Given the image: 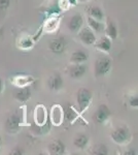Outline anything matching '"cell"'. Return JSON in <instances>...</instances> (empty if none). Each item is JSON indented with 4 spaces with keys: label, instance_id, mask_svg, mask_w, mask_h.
Segmentation results:
<instances>
[{
    "label": "cell",
    "instance_id": "cell-11",
    "mask_svg": "<svg viewBox=\"0 0 138 155\" xmlns=\"http://www.w3.org/2000/svg\"><path fill=\"white\" fill-rule=\"evenodd\" d=\"M30 97H31V91H30L28 86L19 87V88L14 91V98L21 102L27 101Z\"/></svg>",
    "mask_w": 138,
    "mask_h": 155
},
{
    "label": "cell",
    "instance_id": "cell-19",
    "mask_svg": "<svg viewBox=\"0 0 138 155\" xmlns=\"http://www.w3.org/2000/svg\"><path fill=\"white\" fill-rule=\"evenodd\" d=\"M88 24H89V27L93 30V31L101 32L104 30V25L102 24V22L93 19L91 17H88Z\"/></svg>",
    "mask_w": 138,
    "mask_h": 155
},
{
    "label": "cell",
    "instance_id": "cell-12",
    "mask_svg": "<svg viewBox=\"0 0 138 155\" xmlns=\"http://www.w3.org/2000/svg\"><path fill=\"white\" fill-rule=\"evenodd\" d=\"M63 84H64L63 79L58 74H53V76H51L49 78V81H47L49 87L52 90H55V91L61 89L62 87H63Z\"/></svg>",
    "mask_w": 138,
    "mask_h": 155
},
{
    "label": "cell",
    "instance_id": "cell-27",
    "mask_svg": "<svg viewBox=\"0 0 138 155\" xmlns=\"http://www.w3.org/2000/svg\"><path fill=\"white\" fill-rule=\"evenodd\" d=\"M2 90H3V81H2V79L0 78V93L2 92Z\"/></svg>",
    "mask_w": 138,
    "mask_h": 155
},
{
    "label": "cell",
    "instance_id": "cell-15",
    "mask_svg": "<svg viewBox=\"0 0 138 155\" xmlns=\"http://www.w3.org/2000/svg\"><path fill=\"white\" fill-rule=\"evenodd\" d=\"M89 56H88L87 53H85L84 51H74L73 53L71 54V57H70V61L73 64H79V63H84L86 62Z\"/></svg>",
    "mask_w": 138,
    "mask_h": 155
},
{
    "label": "cell",
    "instance_id": "cell-20",
    "mask_svg": "<svg viewBox=\"0 0 138 155\" xmlns=\"http://www.w3.org/2000/svg\"><path fill=\"white\" fill-rule=\"evenodd\" d=\"M62 111L60 109L59 106H55L53 107V111H52V120L54 122V124L56 125H59L62 122Z\"/></svg>",
    "mask_w": 138,
    "mask_h": 155
},
{
    "label": "cell",
    "instance_id": "cell-16",
    "mask_svg": "<svg viewBox=\"0 0 138 155\" xmlns=\"http://www.w3.org/2000/svg\"><path fill=\"white\" fill-rule=\"evenodd\" d=\"M105 34H106L107 37H109L110 39H115L117 37V28L115 26V24L111 20H107V24H106V27H105Z\"/></svg>",
    "mask_w": 138,
    "mask_h": 155
},
{
    "label": "cell",
    "instance_id": "cell-25",
    "mask_svg": "<svg viewBox=\"0 0 138 155\" xmlns=\"http://www.w3.org/2000/svg\"><path fill=\"white\" fill-rule=\"evenodd\" d=\"M11 154H18V155H21V154H23V152H22V149L21 148H16V149H14L12 150V152H11Z\"/></svg>",
    "mask_w": 138,
    "mask_h": 155
},
{
    "label": "cell",
    "instance_id": "cell-6",
    "mask_svg": "<svg viewBox=\"0 0 138 155\" xmlns=\"http://www.w3.org/2000/svg\"><path fill=\"white\" fill-rule=\"evenodd\" d=\"M65 48H66V41L63 37L62 38L57 37V38L52 39L49 44V49L55 54H62L65 51Z\"/></svg>",
    "mask_w": 138,
    "mask_h": 155
},
{
    "label": "cell",
    "instance_id": "cell-3",
    "mask_svg": "<svg viewBox=\"0 0 138 155\" xmlns=\"http://www.w3.org/2000/svg\"><path fill=\"white\" fill-rule=\"evenodd\" d=\"M111 68V60L108 57H99L94 64V72L96 77H102Z\"/></svg>",
    "mask_w": 138,
    "mask_h": 155
},
{
    "label": "cell",
    "instance_id": "cell-22",
    "mask_svg": "<svg viewBox=\"0 0 138 155\" xmlns=\"http://www.w3.org/2000/svg\"><path fill=\"white\" fill-rule=\"evenodd\" d=\"M93 153L94 154H107V149L103 145H98L93 149Z\"/></svg>",
    "mask_w": 138,
    "mask_h": 155
},
{
    "label": "cell",
    "instance_id": "cell-5",
    "mask_svg": "<svg viewBox=\"0 0 138 155\" xmlns=\"http://www.w3.org/2000/svg\"><path fill=\"white\" fill-rule=\"evenodd\" d=\"M79 37L81 41L86 46H92L96 41L94 31L91 28H82L79 33Z\"/></svg>",
    "mask_w": 138,
    "mask_h": 155
},
{
    "label": "cell",
    "instance_id": "cell-18",
    "mask_svg": "<svg viewBox=\"0 0 138 155\" xmlns=\"http://www.w3.org/2000/svg\"><path fill=\"white\" fill-rule=\"evenodd\" d=\"M89 143V137L84 134H79L74 137L73 140V144L76 148L79 149H84Z\"/></svg>",
    "mask_w": 138,
    "mask_h": 155
},
{
    "label": "cell",
    "instance_id": "cell-10",
    "mask_svg": "<svg viewBox=\"0 0 138 155\" xmlns=\"http://www.w3.org/2000/svg\"><path fill=\"white\" fill-rule=\"evenodd\" d=\"M88 67L84 65L82 63L74 64L73 66H71L69 68V74L72 79H81L85 76V74L87 72Z\"/></svg>",
    "mask_w": 138,
    "mask_h": 155
},
{
    "label": "cell",
    "instance_id": "cell-29",
    "mask_svg": "<svg viewBox=\"0 0 138 155\" xmlns=\"http://www.w3.org/2000/svg\"><path fill=\"white\" fill-rule=\"evenodd\" d=\"M1 143H2V140H1V137H0V148H1Z\"/></svg>",
    "mask_w": 138,
    "mask_h": 155
},
{
    "label": "cell",
    "instance_id": "cell-8",
    "mask_svg": "<svg viewBox=\"0 0 138 155\" xmlns=\"http://www.w3.org/2000/svg\"><path fill=\"white\" fill-rule=\"evenodd\" d=\"M94 46L99 51L104 52V53H109L111 50V39L107 36H102L98 41H95Z\"/></svg>",
    "mask_w": 138,
    "mask_h": 155
},
{
    "label": "cell",
    "instance_id": "cell-9",
    "mask_svg": "<svg viewBox=\"0 0 138 155\" xmlns=\"http://www.w3.org/2000/svg\"><path fill=\"white\" fill-rule=\"evenodd\" d=\"M20 124H21V119L20 116L18 114H14L11 116L8 117V119L6 120V129L8 132H16L18 131V129L20 128Z\"/></svg>",
    "mask_w": 138,
    "mask_h": 155
},
{
    "label": "cell",
    "instance_id": "cell-7",
    "mask_svg": "<svg viewBox=\"0 0 138 155\" xmlns=\"http://www.w3.org/2000/svg\"><path fill=\"white\" fill-rule=\"evenodd\" d=\"M82 25H84V18L81 14H75L70 18V20L67 23V27L70 31L77 32L82 29Z\"/></svg>",
    "mask_w": 138,
    "mask_h": 155
},
{
    "label": "cell",
    "instance_id": "cell-17",
    "mask_svg": "<svg viewBox=\"0 0 138 155\" xmlns=\"http://www.w3.org/2000/svg\"><path fill=\"white\" fill-rule=\"evenodd\" d=\"M12 82L18 87H25V86H28L31 83H33L34 79L31 76H17L12 80Z\"/></svg>",
    "mask_w": 138,
    "mask_h": 155
},
{
    "label": "cell",
    "instance_id": "cell-2",
    "mask_svg": "<svg viewBox=\"0 0 138 155\" xmlns=\"http://www.w3.org/2000/svg\"><path fill=\"white\" fill-rule=\"evenodd\" d=\"M110 137L111 140L114 142L115 144L119 145H123L126 144L130 141L131 139V134H130V130L125 126H121L115 128L114 131L110 134Z\"/></svg>",
    "mask_w": 138,
    "mask_h": 155
},
{
    "label": "cell",
    "instance_id": "cell-28",
    "mask_svg": "<svg viewBox=\"0 0 138 155\" xmlns=\"http://www.w3.org/2000/svg\"><path fill=\"white\" fill-rule=\"evenodd\" d=\"M77 1H79V2H87V1H89V0H77Z\"/></svg>",
    "mask_w": 138,
    "mask_h": 155
},
{
    "label": "cell",
    "instance_id": "cell-14",
    "mask_svg": "<svg viewBox=\"0 0 138 155\" xmlns=\"http://www.w3.org/2000/svg\"><path fill=\"white\" fill-rule=\"evenodd\" d=\"M87 12L89 14V17H91L93 19L98 20V21H101V22L104 20V12H102V9L99 6L90 5L88 6Z\"/></svg>",
    "mask_w": 138,
    "mask_h": 155
},
{
    "label": "cell",
    "instance_id": "cell-4",
    "mask_svg": "<svg viewBox=\"0 0 138 155\" xmlns=\"http://www.w3.org/2000/svg\"><path fill=\"white\" fill-rule=\"evenodd\" d=\"M110 115H111V112L108 109V107L105 106V104H101L97 109V111L95 112V114L93 115V119L98 124H102L108 120Z\"/></svg>",
    "mask_w": 138,
    "mask_h": 155
},
{
    "label": "cell",
    "instance_id": "cell-23",
    "mask_svg": "<svg viewBox=\"0 0 138 155\" xmlns=\"http://www.w3.org/2000/svg\"><path fill=\"white\" fill-rule=\"evenodd\" d=\"M11 4V0H0V11H5Z\"/></svg>",
    "mask_w": 138,
    "mask_h": 155
},
{
    "label": "cell",
    "instance_id": "cell-1",
    "mask_svg": "<svg viewBox=\"0 0 138 155\" xmlns=\"http://www.w3.org/2000/svg\"><path fill=\"white\" fill-rule=\"evenodd\" d=\"M92 101V92L87 88H81L77 91L76 94V101L79 107V112L84 113L87 107L90 106Z\"/></svg>",
    "mask_w": 138,
    "mask_h": 155
},
{
    "label": "cell",
    "instance_id": "cell-21",
    "mask_svg": "<svg viewBox=\"0 0 138 155\" xmlns=\"http://www.w3.org/2000/svg\"><path fill=\"white\" fill-rule=\"evenodd\" d=\"M77 116H79V114H77L76 112L74 111L73 107H69L68 111L66 112V115H65V118L68 120V121L72 122V121H74V120L77 118Z\"/></svg>",
    "mask_w": 138,
    "mask_h": 155
},
{
    "label": "cell",
    "instance_id": "cell-26",
    "mask_svg": "<svg viewBox=\"0 0 138 155\" xmlns=\"http://www.w3.org/2000/svg\"><path fill=\"white\" fill-rule=\"evenodd\" d=\"M68 3L71 4V5H76L77 0H68Z\"/></svg>",
    "mask_w": 138,
    "mask_h": 155
},
{
    "label": "cell",
    "instance_id": "cell-13",
    "mask_svg": "<svg viewBox=\"0 0 138 155\" xmlns=\"http://www.w3.org/2000/svg\"><path fill=\"white\" fill-rule=\"evenodd\" d=\"M49 152L52 155H61L64 154L65 152V145L62 143L61 141H53L52 143H50L49 147Z\"/></svg>",
    "mask_w": 138,
    "mask_h": 155
},
{
    "label": "cell",
    "instance_id": "cell-24",
    "mask_svg": "<svg viewBox=\"0 0 138 155\" xmlns=\"http://www.w3.org/2000/svg\"><path fill=\"white\" fill-rule=\"evenodd\" d=\"M130 106H131L132 107H138V98L137 96H133L131 99H130L129 101Z\"/></svg>",
    "mask_w": 138,
    "mask_h": 155
}]
</instances>
